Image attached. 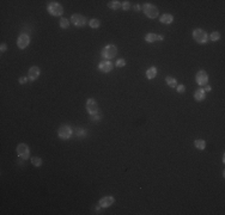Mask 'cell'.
<instances>
[{
  "mask_svg": "<svg viewBox=\"0 0 225 215\" xmlns=\"http://www.w3.org/2000/svg\"><path fill=\"white\" fill-rule=\"evenodd\" d=\"M6 49H7V46L5 43H3L1 47H0V50H1V52H6Z\"/></svg>",
  "mask_w": 225,
  "mask_h": 215,
  "instance_id": "30",
  "label": "cell"
},
{
  "mask_svg": "<svg viewBox=\"0 0 225 215\" xmlns=\"http://www.w3.org/2000/svg\"><path fill=\"white\" fill-rule=\"evenodd\" d=\"M165 81H167V84H168L170 87H176V86H177L176 79L173 78V77H167V78H165Z\"/></svg>",
  "mask_w": 225,
  "mask_h": 215,
  "instance_id": "20",
  "label": "cell"
},
{
  "mask_svg": "<svg viewBox=\"0 0 225 215\" xmlns=\"http://www.w3.org/2000/svg\"><path fill=\"white\" fill-rule=\"evenodd\" d=\"M116 54H117V48H116V46H114V44H108V46H105V47L103 48V50H102V56H103L104 59H107V60L115 57Z\"/></svg>",
  "mask_w": 225,
  "mask_h": 215,
  "instance_id": "3",
  "label": "cell"
},
{
  "mask_svg": "<svg viewBox=\"0 0 225 215\" xmlns=\"http://www.w3.org/2000/svg\"><path fill=\"white\" fill-rule=\"evenodd\" d=\"M17 154L19 155V158H22V159H28L29 158V155H30V149H29V147H28V145H25V144H19L18 146H17Z\"/></svg>",
  "mask_w": 225,
  "mask_h": 215,
  "instance_id": "6",
  "label": "cell"
},
{
  "mask_svg": "<svg viewBox=\"0 0 225 215\" xmlns=\"http://www.w3.org/2000/svg\"><path fill=\"white\" fill-rule=\"evenodd\" d=\"M58 135L61 140H67L72 136V128L68 124H62L58 130Z\"/></svg>",
  "mask_w": 225,
  "mask_h": 215,
  "instance_id": "5",
  "label": "cell"
},
{
  "mask_svg": "<svg viewBox=\"0 0 225 215\" xmlns=\"http://www.w3.org/2000/svg\"><path fill=\"white\" fill-rule=\"evenodd\" d=\"M122 9H123L125 11L129 10V9H131V4H129V1H123V3H122Z\"/></svg>",
  "mask_w": 225,
  "mask_h": 215,
  "instance_id": "26",
  "label": "cell"
},
{
  "mask_svg": "<svg viewBox=\"0 0 225 215\" xmlns=\"http://www.w3.org/2000/svg\"><path fill=\"white\" fill-rule=\"evenodd\" d=\"M194 146H195L198 149H205V147H206V142H205L204 140H201V139H198V140H195Z\"/></svg>",
  "mask_w": 225,
  "mask_h": 215,
  "instance_id": "19",
  "label": "cell"
},
{
  "mask_svg": "<svg viewBox=\"0 0 225 215\" xmlns=\"http://www.w3.org/2000/svg\"><path fill=\"white\" fill-rule=\"evenodd\" d=\"M108 7L111 9V10H119L122 7V3L121 1H117V0H113V1H109L108 3Z\"/></svg>",
  "mask_w": 225,
  "mask_h": 215,
  "instance_id": "16",
  "label": "cell"
},
{
  "mask_svg": "<svg viewBox=\"0 0 225 215\" xmlns=\"http://www.w3.org/2000/svg\"><path fill=\"white\" fill-rule=\"evenodd\" d=\"M47 10L52 16H55V17L56 16H61L63 13V7L56 1H49L48 6H47Z\"/></svg>",
  "mask_w": 225,
  "mask_h": 215,
  "instance_id": "2",
  "label": "cell"
},
{
  "mask_svg": "<svg viewBox=\"0 0 225 215\" xmlns=\"http://www.w3.org/2000/svg\"><path fill=\"white\" fill-rule=\"evenodd\" d=\"M141 9H142V12H144L148 18L153 19V18H157V17H158L159 11H158V9H157L155 5H152V4H144V5L141 6Z\"/></svg>",
  "mask_w": 225,
  "mask_h": 215,
  "instance_id": "1",
  "label": "cell"
},
{
  "mask_svg": "<svg viewBox=\"0 0 225 215\" xmlns=\"http://www.w3.org/2000/svg\"><path fill=\"white\" fill-rule=\"evenodd\" d=\"M114 202H115L114 197H111V196H105V197L101 198L98 203H100V207H102V208H108V207L113 205Z\"/></svg>",
  "mask_w": 225,
  "mask_h": 215,
  "instance_id": "11",
  "label": "cell"
},
{
  "mask_svg": "<svg viewBox=\"0 0 225 215\" xmlns=\"http://www.w3.org/2000/svg\"><path fill=\"white\" fill-rule=\"evenodd\" d=\"M156 75H157V68H156V67H150V68L146 71V77H147V79H153V78H156Z\"/></svg>",
  "mask_w": 225,
  "mask_h": 215,
  "instance_id": "17",
  "label": "cell"
},
{
  "mask_svg": "<svg viewBox=\"0 0 225 215\" xmlns=\"http://www.w3.org/2000/svg\"><path fill=\"white\" fill-rule=\"evenodd\" d=\"M38 75H40V68H38L37 66H32V67L29 69V73H28L29 79L34 81V80H36V79L38 78Z\"/></svg>",
  "mask_w": 225,
  "mask_h": 215,
  "instance_id": "13",
  "label": "cell"
},
{
  "mask_svg": "<svg viewBox=\"0 0 225 215\" xmlns=\"http://www.w3.org/2000/svg\"><path fill=\"white\" fill-rule=\"evenodd\" d=\"M89 25H90L92 29H97V28L101 27V22H100L98 19H91V21L89 22Z\"/></svg>",
  "mask_w": 225,
  "mask_h": 215,
  "instance_id": "21",
  "label": "cell"
},
{
  "mask_svg": "<svg viewBox=\"0 0 225 215\" xmlns=\"http://www.w3.org/2000/svg\"><path fill=\"white\" fill-rule=\"evenodd\" d=\"M31 163H32V165H34V166L38 167V166H41V165H42V159H41V158H38V157H32V158H31Z\"/></svg>",
  "mask_w": 225,
  "mask_h": 215,
  "instance_id": "22",
  "label": "cell"
},
{
  "mask_svg": "<svg viewBox=\"0 0 225 215\" xmlns=\"http://www.w3.org/2000/svg\"><path fill=\"white\" fill-rule=\"evenodd\" d=\"M92 116V120L94 121H100L101 119H102V115L100 114V113H97V114H95V115H91Z\"/></svg>",
  "mask_w": 225,
  "mask_h": 215,
  "instance_id": "28",
  "label": "cell"
},
{
  "mask_svg": "<svg viewBox=\"0 0 225 215\" xmlns=\"http://www.w3.org/2000/svg\"><path fill=\"white\" fill-rule=\"evenodd\" d=\"M173 21H174V17H173L171 15L165 13V15L161 16V22H162L163 24H171V23H173Z\"/></svg>",
  "mask_w": 225,
  "mask_h": 215,
  "instance_id": "18",
  "label": "cell"
},
{
  "mask_svg": "<svg viewBox=\"0 0 225 215\" xmlns=\"http://www.w3.org/2000/svg\"><path fill=\"white\" fill-rule=\"evenodd\" d=\"M219 38H220V35H219V32H218V31H214V32H212V34L210 35V40H211V41H213V42L218 41Z\"/></svg>",
  "mask_w": 225,
  "mask_h": 215,
  "instance_id": "24",
  "label": "cell"
},
{
  "mask_svg": "<svg viewBox=\"0 0 225 215\" xmlns=\"http://www.w3.org/2000/svg\"><path fill=\"white\" fill-rule=\"evenodd\" d=\"M86 110H88V113L90 115H95V114L98 113V104H97V102L95 99H92V98L88 99V102H86Z\"/></svg>",
  "mask_w": 225,
  "mask_h": 215,
  "instance_id": "7",
  "label": "cell"
},
{
  "mask_svg": "<svg viewBox=\"0 0 225 215\" xmlns=\"http://www.w3.org/2000/svg\"><path fill=\"white\" fill-rule=\"evenodd\" d=\"M71 22L76 25V27H84L85 25V23H86V18L84 17V16H82V15H73L72 17H71Z\"/></svg>",
  "mask_w": 225,
  "mask_h": 215,
  "instance_id": "9",
  "label": "cell"
},
{
  "mask_svg": "<svg viewBox=\"0 0 225 215\" xmlns=\"http://www.w3.org/2000/svg\"><path fill=\"white\" fill-rule=\"evenodd\" d=\"M176 87H177L176 90H177L179 93H183V92L186 91V86H184V85H177Z\"/></svg>",
  "mask_w": 225,
  "mask_h": 215,
  "instance_id": "27",
  "label": "cell"
},
{
  "mask_svg": "<svg viewBox=\"0 0 225 215\" xmlns=\"http://www.w3.org/2000/svg\"><path fill=\"white\" fill-rule=\"evenodd\" d=\"M163 36L161 35H156V34H147L145 36V41L148 42V43H152V42H156V41H163Z\"/></svg>",
  "mask_w": 225,
  "mask_h": 215,
  "instance_id": "14",
  "label": "cell"
},
{
  "mask_svg": "<svg viewBox=\"0 0 225 215\" xmlns=\"http://www.w3.org/2000/svg\"><path fill=\"white\" fill-rule=\"evenodd\" d=\"M195 79H196V82L200 86H205V85H207V81H208V74L205 71H199L196 73Z\"/></svg>",
  "mask_w": 225,
  "mask_h": 215,
  "instance_id": "8",
  "label": "cell"
},
{
  "mask_svg": "<svg viewBox=\"0 0 225 215\" xmlns=\"http://www.w3.org/2000/svg\"><path fill=\"white\" fill-rule=\"evenodd\" d=\"M98 68L101 72H104V73H108L113 69V63L110 61H102L100 65H98Z\"/></svg>",
  "mask_w": 225,
  "mask_h": 215,
  "instance_id": "12",
  "label": "cell"
},
{
  "mask_svg": "<svg viewBox=\"0 0 225 215\" xmlns=\"http://www.w3.org/2000/svg\"><path fill=\"white\" fill-rule=\"evenodd\" d=\"M76 133H77L78 136H84V135H85V130H83V129H80V128H77Z\"/></svg>",
  "mask_w": 225,
  "mask_h": 215,
  "instance_id": "29",
  "label": "cell"
},
{
  "mask_svg": "<svg viewBox=\"0 0 225 215\" xmlns=\"http://www.w3.org/2000/svg\"><path fill=\"white\" fill-rule=\"evenodd\" d=\"M140 9H141V7H140L139 5H135V6H134V10H136V11H139Z\"/></svg>",
  "mask_w": 225,
  "mask_h": 215,
  "instance_id": "33",
  "label": "cell"
},
{
  "mask_svg": "<svg viewBox=\"0 0 225 215\" xmlns=\"http://www.w3.org/2000/svg\"><path fill=\"white\" fill-rule=\"evenodd\" d=\"M60 27H61L62 29H67V28L69 27V21L66 19V18H61V19H60Z\"/></svg>",
  "mask_w": 225,
  "mask_h": 215,
  "instance_id": "23",
  "label": "cell"
},
{
  "mask_svg": "<svg viewBox=\"0 0 225 215\" xmlns=\"http://www.w3.org/2000/svg\"><path fill=\"white\" fill-rule=\"evenodd\" d=\"M126 65V61L123 60V59H119L117 61H116V67H123Z\"/></svg>",
  "mask_w": 225,
  "mask_h": 215,
  "instance_id": "25",
  "label": "cell"
},
{
  "mask_svg": "<svg viewBox=\"0 0 225 215\" xmlns=\"http://www.w3.org/2000/svg\"><path fill=\"white\" fill-rule=\"evenodd\" d=\"M27 80H28L27 78H24V77H22V78L19 79V82H21V84H25V82H27Z\"/></svg>",
  "mask_w": 225,
  "mask_h": 215,
  "instance_id": "32",
  "label": "cell"
},
{
  "mask_svg": "<svg viewBox=\"0 0 225 215\" xmlns=\"http://www.w3.org/2000/svg\"><path fill=\"white\" fill-rule=\"evenodd\" d=\"M193 38H194L198 43L204 44V43L207 42L208 36H207V34H206L202 29H195V30L193 31Z\"/></svg>",
  "mask_w": 225,
  "mask_h": 215,
  "instance_id": "4",
  "label": "cell"
},
{
  "mask_svg": "<svg viewBox=\"0 0 225 215\" xmlns=\"http://www.w3.org/2000/svg\"><path fill=\"white\" fill-rule=\"evenodd\" d=\"M211 90H212V88H211L210 85H205V87H204V91H205V92H210Z\"/></svg>",
  "mask_w": 225,
  "mask_h": 215,
  "instance_id": "31",
  "label": "cell"
},
{
  "mask_svg": "<svg viewBox=\"0 0 225 215\" xmlns=\"http://www.w3.org/2000/svg\"><path fill=\"white\" fill-rule=\"evenodd\" d=\"M30 43V37L27 35V34H22L19 37H18V41H17V44H18V48L21 49H24L29 46Z\"/></svg>",
  "mask_w": 225,
  "mask_h": 215,
  "instance_id": "10",
  "label": "cell"
},
{
  "mask_svg": "<svg viewBox=\"0 0 225 215\" xmlns=\"http://www.w3.org/2000/svg\"><path fill=\"white\" fill-rule=\"evenodd\" d=\"M205 96H206V92L204 91V88H198V90L195 91V93H194V98H195V100H198V102L204 100V99H205Z\"/></svg>",
  "mask_w": 225,
  "mask_h": 215,
  "instance_id": "15",
  "label": "cell"
}]
</instances>
